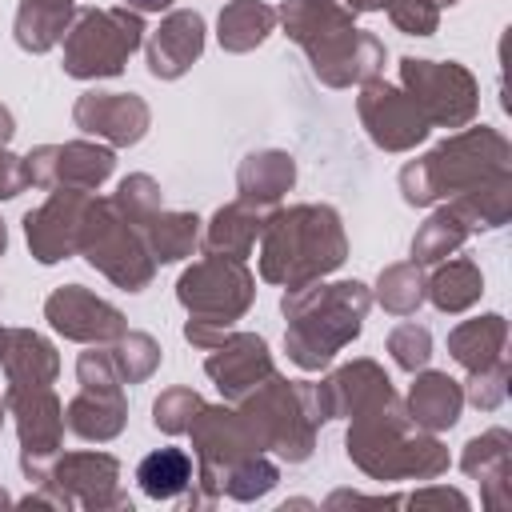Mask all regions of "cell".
Returning <instances> with one entry per match:
<instances>
[{"label": "cell", "instance_id": "6da1fadb", "mask_svg": "<svg viewBox=\"0 0 512 512\" xmlns=\"http://www.w3.org/2000/svg\"><path fill=\"white\" fill-rule=\"evenodd\" d=\"M188 484V456L180 448H160L140 464V488L148 496H176Z\"/></svg>", "mask_w": 512, "mask_h": 512}, {"label": "cell", "instance_id": "7a4b0ae2", "mask_svg": "<svg viewBox=\"0 0 512 512\" xmlns=\"http://www.w3.org/2000/svg\"><path fill=\"white\" fill-rule=\"evenodd\" d=\"M136 4H144V8H152V4H160V0H136Z\"/></svg>", "mask_w": 512, "mask_h": 512}]
</instances>
